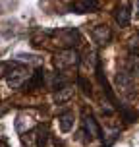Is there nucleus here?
<instances>
[{"label": "nucleus", "instance_id": "f257e3e1", "mask_svg": "<svg viewBox=\"0 0 139 147\" xmlns=\"http://www.w3.org/2000/svg\"><path fill=\"white\" fill-rule=\"evenodd\" d=\"M29 78H31V74H29V70H27V66H21L19 62L12 64V66L8 68V72H6V81H8V85H10L12 89L21 87L23 83H27Z\"/></svg>", "mask_w": 139, "mask_h": 147}, {"label": "nucleus", "instance_id": "f03ea898", "mask_svg": "<svg viewBox=\"0 0 139 147\" xmlns=\"http://www.w3.org/2000/svg\"><path fill=\"white\" fill-rule=\"evenodd\" d=\"M56 68H58V72H66V70H70V68L77 66L79 64V58H77V52L72 51V49H66V51H62L56 56Z\"/></svg>", "mask_w": 139, "mask_h": 147}, {"label": "nucleus", "instance_id": "7ed1b4c3", "mask_svg": "<svg viewBox=\"0 0 139 147\" xmlns=\"http://www.w3.org/2000/svg\"><path fill=\"white\" fill-rule=\"evenodd\" d=\"M99 6H101L99 0H75L68 6V10L75 14H91V12H97Z\"/></svg>", "mask_w": 139, "mask_h": 147}, {"label": "nucleus", "instance_id": "20e7f679", "mask_svg": "<svg viewBox=\"0 0 139 147\" xmlns=\"http://www.w3.org/2000/svg\"><path fill=\"white\" fill-rule=\"evenodd\" d=\"M83 132L89 138V141L93 138H101L103 140V130H101V126L97 124L93 114H85V118H83Z\"/></svg>", "mask_w": 139, "mask_h": 147}, {"label": "nucleus", "instance_id": "39448f33", "mask_svg": "<svg viewBox=\"0 0 139 147\" xmlns=\"http://www.w3.org/2000/svg\"><path fill=\"white\" fill-rule=\"evenodd\" d=\"M114 18H116V23L120 25V27H128L130 22H132V4L126 2V4H122V6H118Z\"/></svg>", "mask_w": 139, "mask_h": 147}, {"label": "nucleus", "instance_id": "423d86ee", "mask_svg": "<svg viewBox=\"0 0 139 147\" xmlns=\"http://www.w3.org/2000/svg\"><path fill=\"white\" fill-rule=\"evenodd\" d=\"M91 35H93V41L97 45H108L112 39V31L108 25H97V27H93Z\"/></svg>", "mask_w": 139, "mask_h": 147}, {"label": "nucleus", "instance_id": "0eeeda50", "mask_svg": "<svg viewBox=\"0 0 139 147\" xmlns=\"http://www.w3.org/2000/svg\"><path fill=\"white\" fill-rule=\"evenodd\" d=\"M73 120H75V118H73V112H72V110H62V112L58 114L60 130H62L64 134H68L73 128Z\"/></svg>", "mask_w": 139, "mask_h": 147}, {"label": "nucleus", "instance_id": "6e6552de", "mask_svg": "<svg viewBox=\"0 0 139 147\" xmlns=\"http://www.w3.org/2000/svg\"><path fill=\"white\" fill-rule=\"evenodd\" d=\"M43 81H44V70H43V68H37L35 74H31V78L27 80L25 87L29 89V91H33V89L41 87V85H43Z\"/></svg>", "mask_w": 139, "mask_h": 147}, {"label": "nucleus", "instance_id": "1a4fd4ad", "mask_svg": "<svg viewBox=\"0 0 139 147\" xmlns=\"http://www.w3.org/2000/svg\"><path fill=\"white\" fill-rule=\"evenodd\" d=\"M72 97V87L70 85H62V87H58V91L54 93V99H56V103H64V101H68Z\"/></svg>", "mask_w": 139, "mask_h": 147}, {"label": "nucleus", "instance_id": "9d476101", "mask_svg": "<svg viewBox=\"0 0 139 147\" xmlns=\"http://www.w3.org/2000/svg\"><path fill=\"white\" fill-rule=\"evenodd\" d=\"M46 141H48V132H46V128L39 126V130H37V147H46Z\"/></svg>", "mask_w": 139, "mask_h": 147}, {"label": "nucleus", "instance_id": "9b49d317", "mask_svg": "<svg viewBox=\"0 0 139 147\" xmlns=\"http://www.w3.org/2000/svg\"><path fill=\"white\" fill-rule=\"evenodd\" d=\"M77 85L81 87V91H83L85 95H89V97L93 95V93H91V85H89V83H87L85 80H83V78H77Z\"/></svg>", "mask_w": 139, "mask_h": 147}, {"label": "nucleus", "instance_id": "f8f14e48", "mask_svg": "<svg viewBox=\"0 0 139 147\" xmlns=\"http://www.w3.org/2000/svg\"><path fill=\"white\" fill-rule=\"evenodd\" d=\"M0 147H6V145H0Z\"/></svg>", "mask_w": 139, "mask_h": 147}]
</instances>
